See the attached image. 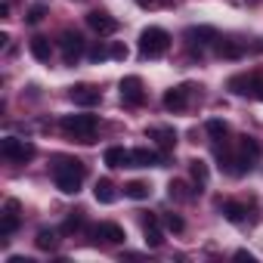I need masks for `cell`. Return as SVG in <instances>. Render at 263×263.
Returning <instances> with one entry per match:
<instances>
[{
	"instance_id": "6da1fadb",
	"label": "cell",
	"mask_w": 263,
	"mask_h": 263,
	"mask_svg": "<svg viewBox=\"0 0 263 263\" xmlns=\"http://www.w3.org/2000/svg\"><path fill=\"white\" fill-rule=\"evenodd\" d=\"M84 177H87V171H84V164H81V161H74V158H59V161H56V167H53L56 189H59V192H65V195H78V192H81Z\"/></svg>"
},
{
	"instance_id": "7a4b0ae2",
	"label": "cell",
	"mask_w": 263,
	"mask_h": 263,
	"mask_svg": "<svg viewBox=\"0 0 263 263\" xmlns=\"http://www.w3.org/2000/svg\"><path fill=\"white\" fill-rule=\"evenodd\" d=\"M167 50H171V34H167L164 28L149 25V28L140 34V56H143V59H158V56H164Z\"/></svg>"
},
{
	"instance_id": "3957f363",
	"label": "cell",
	"mask_w": 263,
	"mask_h": 263,
	"mask_svg": "<svg viewBox=\"0 0 263 263\" xmlns=\"http://www.w3.org/2000/svg\"><path fill=\"white\" fill-rule=\"evenodd\" d=\"M257 161H260V143H257V140H251V137H241V140H238V152L232 155L229 174L241 177V174H248Z\"/></svg>"
},
{
	"instance_id": "277c9868",
	"label": "cell",
	"mask_w": 263,
	"mask_h": 263,
	"mask_svg": "<svg viewBox=\"0 0 263 263\" xmlns=\"http://www.w3.org/2000/svg\"><path fill=\"white\" fill-rule=\"evenodd\" d=\"M96 115H65L62 118V130L68 137L81 140V143H93V134H96Z\"/></svg>"
},
{
	"instance_id": "5b68a950",
	"label": "cell",
	"mask_w": 263,
	"mask_h": 263,
	"mask_svg": "<svg viewBox=\"0 0 263 263\" xmlns=\"http://www.w3.org/2000/svg\"><path fill=\"white\" fill-rule=\"evenodd\" d=\"M0 155H4L7 161H16V164H25L37 155V149L25 140H16V137H7L4 143H0Z\"/></svg>"
},
{
	"instance_id": "8992f818",
	"label": "cell",
	"mask_w": 263,
	"mask_h": 263,
	"mask_svg": "<svg viewBox=\"0 0 263 263\" xmlns=\"http://www.w3.org/2000/svg\"><path fill=\"white\" fill-rule=\"evenodd\" d=\"M121 102H124V105H143V102H146V87H143V78L127 74V78L121 81Z\"/></svg>"
},
{
	"instance_id": "52a82bcc",
	"label": "cell",
	"mask_w": 263,
	"mask_h": 263,
	"mask_svg": "<svg viewBox=\"0 0 263 263\" xmlns=\"http://www.w3.org/2000/svg\"><path fill=\"white\" fill-rule=\"evenodd\" d=\"M59 50H62L65 65H74V62L84 56V37H81L78 31H62V37H59Z\"/></svg>"
},
{
	"instance_id": "ba28073f",
	"label": "cell",
	"mask_w": 263,
	"mask_h": 263,
	"mask_svg": "<svg viewBox=\"0 0 263 263\" xmlns=\"http://www.w3.org/2000/svg\"><path fill=\"white\" fill-rule=\"evenodd\" d=\"M87 25H90L99 37H108V34H115V31H118V19H115V16H108V13H102V10L87 13Z\"/></svg>"
},
{
	"instance_id": "9c48e42d",
	"label": "cell",
	"mask_w": 263,
	"mask_h": 263,
	"mask_svg": "<svg viewBox=\"0 0 263 263\" xmlns=\"http://www.w3.org/2000/svg\"><path fill=\"white\" fill-rule=\"evenodd\" d=\"M16 229H19V201H16V198H10V201L4 204V220H0V238L7 241Z\"/></svg>"
},
{
	"instance_id": "30bf717a",
	"label": "cell",
	"mask_w": 263,
	"mask_h": 263,
	"mask_svg": "<svg viewBox=\"0 0 263 263\" xmlns=\"http://www.w3.org/2000/svg\"><path fill=\"white\" fill-rule=\"evenodd\" d=\"M263 87V78H257V74H235V78H229V90L232 93H238V96H257V90Z\"/></svg>"
},
{
	"instance_id": "8fae6325",
	"label": "cell",
	"mask_w": 263,
	"mask_h": 263,
	"mask_svg": "<svg viewBox=\"0 0 263 263\" xmlns=\"http://www.w3.org/2000/svg\"><path fill=\"white\" fill-rule=\"evenodd\" d=\"M68 96H71V102L81 105V108H93V105L102 99V93H99L96 87H90V84H78V87H71Z\"/></svg>"
},
{
	"instance_id": "7c38bea8",
	"label": "cell",
	"mask_w": 263,
	"mask_h": 263,
	"mask_svg": "<svg viewBox=\"0 0 263 263\" xmlns=\"http://www.w3.org/2000/svg\"><path fill=\"white\" fill-rule=\"evenodd\" d=\"M189 105V84H180V87H171L164 93V108L167 111H183Z\"/></svg>"
},
{
	"instance_id": "4fadbf2b",
	"label": "cell",
	"mask_w": 263,
	"mask_h": 263,
	"mask_svg": "<svg viewBox=\"0 0 263 263\" xmlns=\"http://www.w3.org/2000/svg\"><path fill=\"white\" fill-rule=\"evenodd\" d=\"M102 158L108 167H134V152H127L124 146H108Z\"/></svg>"
},
{
	"instance_id": "5bb4252c",
	"label": "cell",
	"mask_w": 263,
	"mask_h": 263,
	"mask_svg": "<svg viewBox=\"0 0 263 263\" xmlns=\"http://www.w3.org/2000/svg\"><path fill=\"white\" fill-rule=\"evenodd\" d=\"M186 41H189V47H208V44H214V41H220L217 37V31L214 28H208V25H201V28H189L186 31Z\"/></svg>"
},
{
	"instance_id": "9a60e30c",
	"label": "cell",
	"mask_w": 263,
	"mask_h": 263,
	"mask_svg": "<svg viewBox=\"0 0 263 263\" xmlns=\"http://www.w3.org/2000/svg\"><path fill=\"white\" fill-rule=\"evenodd\" d=\"M93 235L102 238V241H108V245H121V241L127 238L118 223H99V226H93Z\"/></svg>"
},
{
	"instance_id": "2e32d148",
	"label": "cell",
	"mask_w": 263,
	"mask_h": 263,
	"mask_svg": "<svg viewBox=\"0 0 263 263\" xmlns=\"http://www.w3.org/2000/svg\"><path fill=\"white\" fill-rule=\"evenodd\" d=\"M149 140H155L164 152H171V149L177 146V130H174V127H152V130H149Z\"/></svg>"
},
{
	"instance_id": "e0dca14e",
	"label": "cell",
	"mask_w": 263,
	"mask_h": 263,
	"mask_svg": "<svg viewBox=\"0 0 263 263\" xmlns=\"http://www.w3.org/2000/svg\"><path fill=\"white\" fill-rule=\"evenodd\" d=\"M143 229H146V245H149V248H161V245H164V235H161V229H158V217H155V214L143 217Z\"/></svg>"
},
{
	"instance_id": "ac0fdd59",
	"label": "cell",
	"mask_w": 263,
	"mask_h": 263,
	"mask_svg": "<svg viewBox=\"0 0 263 263\" xmlns=\"http://www.w3.org/2000/svg\"><path fill=\"white\" fill-rule=\"evenodd\" d=\"M164 158L155 149H134V167H161Z\"/></svg>"
},
{
	"instance_id": "d6986e66",
	"label": "cell",
	"mask_w": 263,
	"mask_h": 263,
	"mask_svg": "<svg viewBox=\"0 0 263 263\" xmlns=\"http://www.w3.org/2000/svg\"><path fill=\"white\" fill-rule=\"evenodd\" d=\"M28 50H31V56H34L37 62H50V56H53V44H50V37H31Z\"/></svg>"
},
{
	"instance_id": "ffe728a7",
	"label": "cell",
	"mask_w": 263,
	"mask_h": 263,
	"mask_svg": "<svg viewBox=\"0 0 263 263\" xmlns=\"http://www.w3.org/2000/svg\"><path fill=\"white\" fill-rule=\"evenodd\" d=\"M93 195H96V201L99 204H111L115 198H118V192H115V183L111 180H96V186H93Z\"/></svg>"
},
{
	"instance_id": "44dd1931",
	"label": "cell",
	"mask_w": 263,
	"mask_h": 263,
	"mask_svg": "<svg viewBox=\"0 0 263 263\" xmlns=\"http://www.w3.org/2000/svg\"><path fill=\"white\" fill-rule=\"evenodd\" d=\"M124 195H127V198H134V201H143V198L152 195V189H149V183L134 180V183H127V186H124Z\"/></svg>"
},
{
	"instance_id": "7402d4cb",
	"label": "cell",
	"mask_w": 263,
	"mask_h": 263,
	"mask_svg": "<svg viewBox=\"0 0 263 263\" xmlns=\"http://www.w3.org/2000/svg\"><path fill=\"white\" fill-rule=\"evenodd\" d=\"M223 217H226L229 223H241V220L248 217V208H245L241 201H226V204H223Z\"/></svg>"
},
{
	"instance_id": "603a6c76",
	"label": "cell",
	"mask_w": 263,
	"mask_h": 263,
	"mask_svg": "<svg viewBox=\"0 0 263 263\" xmlns=\"http://www.w3.org/2000/svg\"><path fill=\"white\" fill-rule=\"evenodd\" d=\"M34 245H37L41 251H56L59 238H56V232H53V229H41V232H37V238H34Z\"/></svg>"
},
{
	"instance_id": "cb8c5ba5",
	"label": "cell",
	"mask_w": 263,
	"mask_h": 263,
	"mask_svg": "<svg viewBox=\"0 0 263 263\" xmlns=\"http://www.w3.org/2000/svg\"><path fill=\"white\" fill-rule=\"evenodd\" d=\"M217 53L226 56V59H238L245 50H241V44H235V41H220V44H217Z\"/></svg>"
},
{
	"instance_id": "d4e9b609",
	"label": "cell",
	"mask_w": 263,
	"mask_h": 263,
	"mask_svg": "<svg viewBox=\"0 0 263 263\" xmlns=\"http://www.w3.org/2000/svg\"><path fill=\"white\" fill-rule=\"evenodd\" d=\"M189 174H192V180H195L198 186H204V183H208V164H204L201 158L189 161Z\"/></svg>"
},
{
	"instance_id": "484cf974",
	"label": "cell",
	"mask_w": 263,
	"mask_h": 263,
	"mask_svg": "<svg viewBox=\"0 0 263 263\" xmlns=\"http://www.w3.org/2000/svg\"><path fill=\"white\" fill-rule=\"evenodd\" d=\"M208 134H211V140H226L229 124H226V121H220V118H214V121H208Z\"/></svg>"
},
{
	"instance_id": "4316f807",
	"label": "cell",
	"mask_w": 263,
	"mask_h": 263,
	"mask_svg": "<svg viewBox=\"0 0 263 263\" xmlns=\"http://www.w3.org/2000/svg\"><path fill=\"white\" fill-rule=\"evenodd\" d=\"M167 189H171V198H174V201H186V198H192V192H186V183H180V180H174Z\"/></svg>"
},
{
	"instance_id": "83f0119b",
	"label": "cell",
	"mask_w": 263,
	"mask_h": 263,
	"mask_svg": "<svg viewBox=\"0 0 263 263\" xmlns=\"http://www.w3.org/2000/svg\"><path fill=\"white\" fill-rule=\"evenodd\" d=\"M164 226H167L171 232H183V229H186V223H183L180 214H164Z\"/></svg>"
},
{
	"instance_id": "f1b7e54d",
	"label": "cell",
	"mask_w": 263,
	"mask_h": 263,
	"mask_svg": "<svg viewBox=\"0 0 263 263\" xmlns=\"http://www.w3.org/2000/svg\"><path fill=\"white\" fill-rule=\"evenodd\" d=\"M81 226H84V217H81V214H71V217L65 220V226H62V229H65V232H78Z\"/></svg>"
},
{
	"instance_id": "f546056e",
	"label": "cell",
	"mask_w": 263,
	"mask_h": 263,
	"mask_svg": "<svg viewBox=\"0 0 263 263\" xmlns=\"http://www.w3.org/2000/svg\"><path fill=\"white\" fill-rule=\"evenodd\" d=\"M44 16H47V10H44V7H31V10H28V22H31V25H37Z\"/></svg>"
},
{
	"instance_id": "4dcf8cb0",
	"label": "cell",
	"mask_w": 263,
	"mask_h": 263,
	"mask_svg": "<svg viewBox=\"0 0 263 263\" xmlns=\"http://www.w3.org/2000/svg\"><path fill=\"white\" fill-rule=\"evenodd\" d=\"M108 53H111V59H127V47H124V44H115Z\"/></svg>"
},
{
	"instance_id": "1f68e13d",
	"label": "cell",
	"mask_w": 263,
	"mask_h": 263,
	"mask_svg": "<svg viewBox=\"0 0 263 263\" xmlns=\"http://www.w3.org/2000/svg\"><path fill=\"white\" fill-rule=\"evenodd\" d=\"M105 56H111V53H105V47H102V44L90 50V59H93V62H99V59H105Z\"/></svg>"
},
{
	"instance_id": "d6a6232c",
	"label": "cell",
	"mask_w": 263,
	"mask_h": 263,
	"mask_svg": "<svg viewBox=\"0 0 263 263\" xmlns=\"http://www.w3.org/2000/svg\"><path fill=\"white\" fill-rule=\"evenodd\" d=\"M235 260H248V263H254V254H251V251H235Z\"/></svg>"
}]
</instances>
